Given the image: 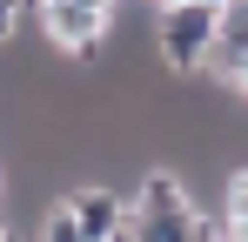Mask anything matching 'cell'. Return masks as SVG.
I'll return each mask as SVG.
<instances>
[{
    "instance_id": "obj_2",
    "label": "cell",
    "mask_w": 248,
    "mask_h": 242,
    "mask_svg": "<svg viewBox=\"0 0 248 242\" xmlns=\"http://www.w3.org/2000/svg\"><path fill=\"white\" fill-rule=\"evenodd\" d=\"M67 208H74V222H81L87 242H114V236L127 229V208H134V202H127L114 182H74Z\"/></svg>"
},
{
    "instance_id": "obj_5",
    "label": "cell",
    "mask_w": 248,
    "mask_h": 242,
    "mask_svg": "<svg viewBox=\"0 0 248 242\" xmlns=\"http://www.w3.org/2000/svg\"><path fill=\"white\" fill-rule=\"evenodd\" d=\"M195 222H202V208H188V215H134V208H127L134 242H188V236H195Z\"/></svg>"
},
{
    "instance_id": "obj_8",
    "label": "cell",
    "mask_w": 248,
    "mask_h": 242,
    "mask_svg": "<svg viewBox=\"0 0 248 242\" xmlns=\"http://www.w3.org/2000/svg\"><path fill=\"white\" fill-rule=\"evenodd\" d=\"M188 242H221V229H215V222L202 215V222H195V236H188Z\"/></svg>"
},
{
    "instance_id": "obj_11",
    "label": "cell",
    "mask_w": 248,
    "mask_h": 242,
    "mask_svg": "<svg viewBox=\"0 0 248 242\" xmlns=\"http://www.w3.org/2000/svg\"><path fill=\"white\" fill-rule=\"evenodd\" d=\"M0 242H20V236H14V229H7V222H0Z\"/></svg>"
},
{
    "instance_id": "obj_3",
    "label": "cell",
    "mask_w": 248,
    "mask_h": 242,
    "mask_svg": "<svg viewBox=\"0 0 248 242\" xmlns=\"http://www.w3.org/2000/svg\"><path fill=\"white\" fill-rule=\"evenodd\" d=\"M248 61V0H228L221 7V40H215V54H208V68H221V74H235Z\"/></svg>"
},
{
    "instance_id": "obj_9",
    "label": "cell",
    "mask_w": 248,
    "mask_h": 242,
    "mask_svg": "<svg viewBox=\"0 0 248 242\" xmlns=\"http://www.w3.org/2000/svg\"><path fill=\"white\" fill-rule=\"evenodd\" d=\"M228 81H235V87H242V94H248V61H242V68H235V74H228Z\"/></svg>"
},
{
    "instance_id": "obj_7",
    "label": "cell",
    "mask_w": 248,
    "mask_h": 242,
    "mask_svg": "<svg viewBox=\"0 0 248 242\" xmlns=\"http://www.w3.org/2000/svg\"><path fill=\"white\" fill-rule=\"evenodd\" d=\"M14 27H20V0H0V40L14 34Z\"/></svg>"
},
{
    "instance_id": "obj_6",
    "label": "cell",
    "mask_w": 248,
    "mask_h": 242,
    "mask_svg": "<svg viewBox=\"0 0 248 242\" xmlns=\"http://www.w3.org/2000/svg\"><path fill=\"white\" fill-rule=\"evenodd\" d=\"M41 242H87V236H81V222H74V208H67V202H61V208H54V215L41 222Z\"/></svg>"
},
{
    "instance_id": "obj_10",
    "label": "cell",
    "mask_w": 248,
    "mask_h": 242,
    "mask_svg": "<svg viewBox=\"0 0 248 242\" xmlns=\"http://www.w3.org/2000/svg\"><path fill=\"white\" fill-rule=\"evenodd\" d=\"M87 7H101V14H114V0H87Z\"/></svg>"
},
{
    "instance_id": "obj_1",
    "label": "cell",
    "mask_w": 248,
    "mask_h": 242,
    "mask_svg": "<svg viewBox=\"0 0 248 242\" xmlns=\"http://www.w3.org/2000/svg\"><path fill=\"white\" fill-rule=\"evenodd\" d=\"M215 40H221V7H202V0L161 7V20H155V47H161L168 74H202Z\"/></svg>"
},
{
    "instance_id": "obj_13",
    "label": "cell",
    "mask_w": 248,
    "mask_h": 242,
    "mask_svg": "<svg viewBox=\"0 0 248 242\" xmlns=\"http://www.w3.org/2000/svg\"><path fill=\"white\" fill-rule=\"evenodd\" d=\"M161 7H181V0H161Z\"/></svg>"
},
{
    "instance_id": "obj_12",
    "label": "cell",
    "mask_w": 248,
    "mask_h": 242,
    "mask_svg": "<svg viewBox=\"0 0 248 242\" xmlns=\"http://www.w3.org/2000/svg\"><path fill=\"white\" fill-rule=\"evenodd\" d=\"M202 7H228V0H202Z\"/></svg>"
},
{
    "instance_id": "obj_4",
    "label": "cell",
    "mask_w": 248,
    "mask_h": 242,
    "mask_svg": "<svg viewBox=\"0 0 248 242\" xmlns=\"http://www.w3.org/2000/svg\"><path fill=\"white\" fill-rule=\"evenodd\" d=\"M215 229H221V242H248V161L228 175V189H221V215H215Z\"/></svg>"
}]
</instances>
